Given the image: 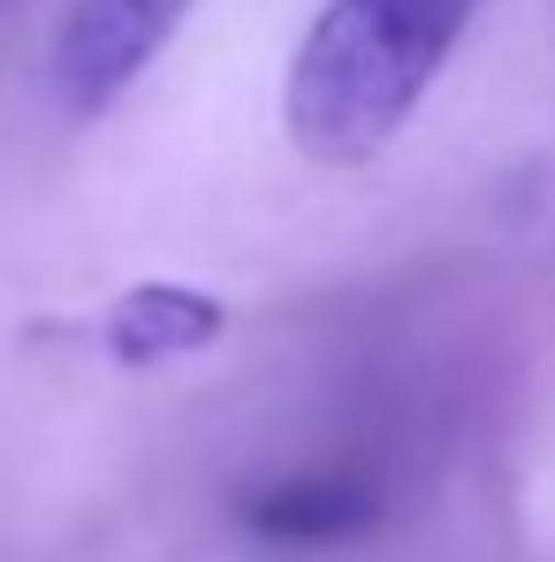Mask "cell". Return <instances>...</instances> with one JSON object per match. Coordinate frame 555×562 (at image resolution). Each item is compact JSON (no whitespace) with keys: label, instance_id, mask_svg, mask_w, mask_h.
<instances>
[{"label":"cell","instance_id":"1","mask_svg":"<svg viewBox=\"0 0 555 562\" xmlns=\"http://www.w3.org/2000/svg\"><path fill=\"white\" fill-rule=\"evenodd\" d=\"M471 15L479 0H328L281 85L289 145L320 168L373 160L442 77Z\"/></svg>","mask_w":555,"mask_h":562},{"label":"cell","instance_id":"2","mask_svg":"<svg viewBox=\"0 0 555 562\" xmlns=\"http://www.w3.org/2000/svg\"><path fill=\"white\" fill-rule=\"evenodd\" d=\"M190 8L198 0H69L62 23H54V54H46V77H54L62 114L69 122L107 114L168 54V38L184 31Z\"/></svg>","mask_w":555,"mask_h":562},{"label":"cell","instance_id":"3","mask_svg":"<svg viewBox=\"0 0 555 562\" xmlns=\"http://www.w3.org/2000/svg\"><path fill=\"white\" fill-rule=\"evenodd\" d=\"M236 525L259 532L267 548H343L380 525V494L343 471H289L236 502Z\"/></svg>","mask_w":555,"mask_h":562},{"label":"cell","instance_id":"4","mask_svg":"<svg viewBox=\"0 0 555 562\" xmlns=\"http://www.w3.org/2000/svg\"><path fill=\"white\" fill-rule=\"evenodd\" d=\"M229 327V304L206 296V289H176V281H145L130 296H114L107 312V350L114 366H168V358H190L206 350L213 335Z\"/></svg>","mask_w":555,"mask_h":562}]
</instances>
